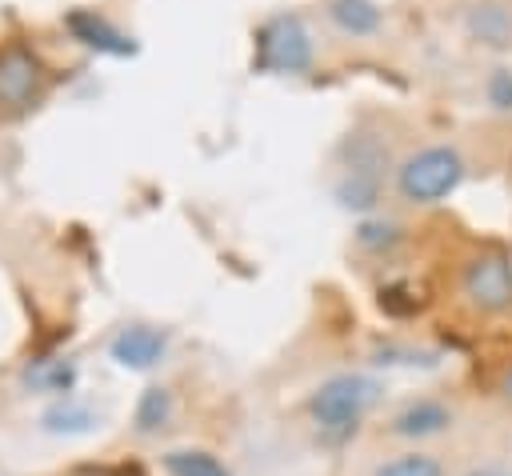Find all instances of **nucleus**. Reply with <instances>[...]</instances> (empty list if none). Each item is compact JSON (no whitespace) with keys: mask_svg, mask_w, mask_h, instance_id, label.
<instances>
[{"mask_svg":"<svg viewBox=\"0 0 512 476\" xmlns=\"http://www.w3.org/2000/svg\"><path fill=\"white\" fill-rule=\"evenodd\" d=\"M108 352H112V360H116L120 368L144 372V368H152V364L164 360V352H168V332H164V328H152V324H128V328H120V332L112 336Z\"/></svg>","mask_w":512,"mask_h":476,"instance_id":"obj_6","label":"nucleus"},{"mask_svg":"<svg viewBox=\"0 0 512 476\" xmlns=\"http://www.w3.org/2000/svg\"><path fill=\"white\" fill-rule=\"evenodd\" d=\"M328 16L348 36H372L380 28V8L372 0H328Z\"/></svg>","mask_w":512,"mask_h":476,"instance_id":"obj_11","label":"nucleus"},{"mask_svg":"<svg viewBox=\"0 0 512 476\" xmlns=\"http://www.w3.org/2000/svg\"><path fill=\"white\" fill-rule=\"evenodd\" d=\"M496 392H500L504 404H512V360L500 368V376H496Z\"/></svg>","mask_w":512,"mask_h":476,"instance_id":"obj_19","label":"nucleus"},{"mask_svg":"<svg viewBox=\"0 0 512 476\" xmlns=\"http://www.w3.org/2000/svg\"><path fill=\"white\" fill-rule=\"evenodd\" d=\"M68 28H72L76 40H84V44L96 48V52H108V56H128V52H132V40H128L120 28H112L104 16L88 12V8L72 12V16H68Z\"/></svg>","mask_w":512,"mask_h":476,"instance_id":"obj_9","label":"nucleus"},{"mask_svg":"<svg viewBox=\"0 0 512 476\" xmlns=\"http://www.w3.org/2000/svg\"><path fill=\"white\" fill-rule=\"evenodd\" d=\"M260 68L268 72H304L312 64V36L300 16H276L260 28Z\"/></svg>","mask_w":512,"mask_h":476,"instance_id":"obj_4","label":"nucleus"},{"mask_svg":"<svg viewBox=\"0 0 512 476\" xmlns=\"http://www.w3.org/2000/svg\"><path fill=\"white\" fill-rule=\"evenodd\" d=\"M96 424H100V412L92 404L76 400V396H64L44 412V428L48 432H68L72 436V432H92Z\"/></svg>","mask_w":512,"mask_h":476,"instance_id":"obj_10","label":"nucleus"},{"mask_svg":"<svg viewBox=\"0 0 512 476\" xmlns=\"http://www.w3.org/2000/svg\"><path fill=\"white\" fill-rule=\"evenodd\" d=\"M376 400H380V380L360 376V372H340V376H328L312 392L308 412L324 436H348L356 432V424L368 416Z\"/></svg>","mask_w":512,"mask_h":476,"instance_id":"obj_1","label":"nucleus"},{"mask_svg":"<svg viewBox=\"0 0 512 476\" xmlns=\"http://www.w3.org/2000/svg\"><path fill=\"white\" fill-rule=\"evenodd\" d=\"M460 288L472 308L480 312H504L512 308V260L500 252H480L464 264Z\"/></svg>","mask_w":512,"mask_h":476,"instance_id":"obj_5","label":"nucleus"},{"mask_svg":"<svg viewBox=\"0 0 512 476\" xmlns=\"http://www.w3.org/2000/svg\"><path fill=\"white\" fill-rule=\"evenodd\" d=\"M72 376H76L72 364H48V368H40V372H28V380H32L36 388H48V392H68V388H72Z\"/></svg>","mask_w":512,"mask_h":476,"instance_id":"obj_16","label":"nucleus"},{"mask_svg":"<svg viewBox=\"0 0 512 476\" xmlns=\"http://www.w3.org/2000/svg\"><path fill=\"white\" fill-rule=\"evenodd\" d=\"M376 192H380V180H372V176H344L340 188H336L344 208H372Z\"/></svg>","mask_w":512,"mask_h":476,"instance_id":"obj_15","label":"nucleus"},{"mask_svg":"<svg viewBox=\"0 0 512 476\" xmlns=\"http://www.w3.org/2000/svg\"><path fill=\"white\" fill-rule=\"evenodd\" d=\"M48 88V72L40 56L24 44H4L0 48V116H20L32 104H40Z\"/></svg>","mask_w":512,"mask_h":476,"instance_id":"obj_3","label":"nucleus"},{"mask_svg":"<svg viewBox=\"0 0 512 476\" xmlns=\"http://www.w3.org/2000/svg\"><path fill=\"white\" fill-rule=\"evenodd\" d=\"M452 408L444 400H432V396H420L412 404H404L396 416H392V436H404V440H428V436H440L452 428Z\"/></svg>","mask_w":512,"mask_h":476,"instance_id":"obj_7","label":"nucleus"},{"mask_svg":"<svg viewBox=\"0 0 512 476\" xmlns=\"http://www.w3.org/2000/svg\"><path fill=\"white\" fill-rule=\"evenodd\" d=\"M464 180V160L448 144H428L396 168V192L408 204H436Z\"/></svg>","mask_w":512,"mask_h":476,"instance_id":"obj_2","label":"nucleus"},{"mask_svg":"<svg viewBox=\"0 0 512 476\" xmlns=\"http://www.w3.org/2000/svg\"><path fill=\"white\" fill-rule=\"evenodd\" d=\"M468 476H512V468H500V464H488V468H472Z\"/></svg>","mask_w":512,"mask_h":476,"instance_id":"obj_20","label":"nucleus"},{"mask_svg":"<svg viewBox=\"0 0 512 476\" xmlns=\"http://www.w3.org/2000/svg\"><path fill=\"white\" fill-rule=\"evenodd\" d=\"M464 28L488 48H512V0H476L464 8Z\"/></svg>","mask_w":512,"mask_h":476,"instance_id":"obj_8","label":"nucleus"},{"mask_svg":"<svg viewBox=\"0 0 512 476\" xmlns=\"http://www.w3.org/2000/svg\"><path fill=\"white\" fill-rule=\"evenodd\" d=\"M488 104L496 112H512V72L508 68H496L488 76Z\"/></svg>","mask_w":512,"mask_h":476,"instance_id":"obj_18","label":"nucleus"},{"mask_svg":"<svg viewBox=\"0 0 512 476\" xmlns=\"http://www.w3.org/2000/svg\"><path fill=\"white\" fill-rule=\"evenodd\" d=\"M168 416H172V392L168 388H144V396H140V404H136V428L140 432H156V428H164L168 424Z\"/></svg>","mask_w":512,"mask_h":476,"instance_id":"obj_13","label":"nucleus"},{"mask_svg":"<svg viewBox=\"0 0 512 476\" xmlns=\"http://www.w3.org/2000/svg\"><path fill=\"white\" fill-rule=\"evenodd\" d=\"M396 224L392 220H368V224H360V232H356V240L364 244V248H388V244H396Z\"/></svg>","mask_w":512,"mask_h":476,"instance_id":"obj_17","label":"nucleus"},{"mask_svg":"<svg viewBox=\"0 0 512 476\" xmlns=\"http://www.w3.org/2000/svg\"><path fill=\"white\" fill-rule=\"evenodd\" d=\"M164 468H168V476H232L212 452H204V448H172L168 456H164Z\"/></svg>","mask_w":512,"mask_h":476,"instance_id":"obj_12","label":"nucleus"},{"mask_svg":"<svg viewBox=\"0 0 512 476\" xmlns=\"http://www.w3.org/2000/svg\"><path fill=\"white\" fill-rule=\"evenodd\" d=\"M372 476H444V468H440V460L428 456V452H400V456L376 464Z\"/></svg>","mask_w":512,"mask_h":476,"instance_id":"obj_14","label":"nucleus"}]
</instances>
